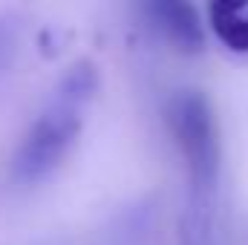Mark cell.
Segmentation results:
<instances>
[{"mask_svg":"<svg viewBox=\"0 0 248 245\" xmlns=\"http://www.w3.org/2000/svg\"><path fill=\"white\" fill-rule=\"evenodd\" d=\"M78 136H81V110L52 104L32 122L26 136L20 138L12 159V173L20 182L46 179L72 150Z\"/></svg>","mask_w":248,"mask_h":245,"instance_id":"2","label":"cell"},{"mask_svg":"<svg viewBox=\"0 0 248 245\" xmlns=\"http://www.w3.org/2000/svg\"><path fill=\"white\" fill-rule=\"evenodd\" d=\"M150 20L185 52H202L205 49V26L199 12L182 3V0H156L147 6Z\"/></svg>","mask_w":248,"mask_h":245,"instance_id":"3","label":"cell"},{"mask_svg":"<svg viewBox=\"0 0 248 245\" xmlns=\"http://www.w3.org/2000/svg\"><path fill=\"white\" fill-rule=\"evenodd\" d=\"M165 119L190 168L193 182L199 187H211L219 176L222 144H219V127L208 95L199 90L173 92L165 107Z\"/></svg>","mask_w":248,"mask_h":245,"instance_id":"1","label":"cell"},{"mask_svg":"<svg viewBox=\"0 0 248 245\" xmlns=\"http://www.w3.org/2000/svg\"><path fill=\"white\" fill-rule=\"evenodd\" d=\"M211 26L217 38L234 49V52H248V3L246 0H214L208 6Z\"/></svg>","mask_w":248,"mask_h":245,"instance_id":"4","label":"cell"},{"mask_svg":"<svg viewBox=\"0 0 248 245\" xmlns=\"http://www.w3.org/2000/svg\"><path fill=\"white\" fill-rule=\"evenodd\" d=\"M98 87H101L98 66L93 61H75L55 87V104L69 107V110H81L98 92Z\"/></svg>","mask_w":248,"mask_h":245,"instance_id":"5","label":"cell"}]
</instances>
